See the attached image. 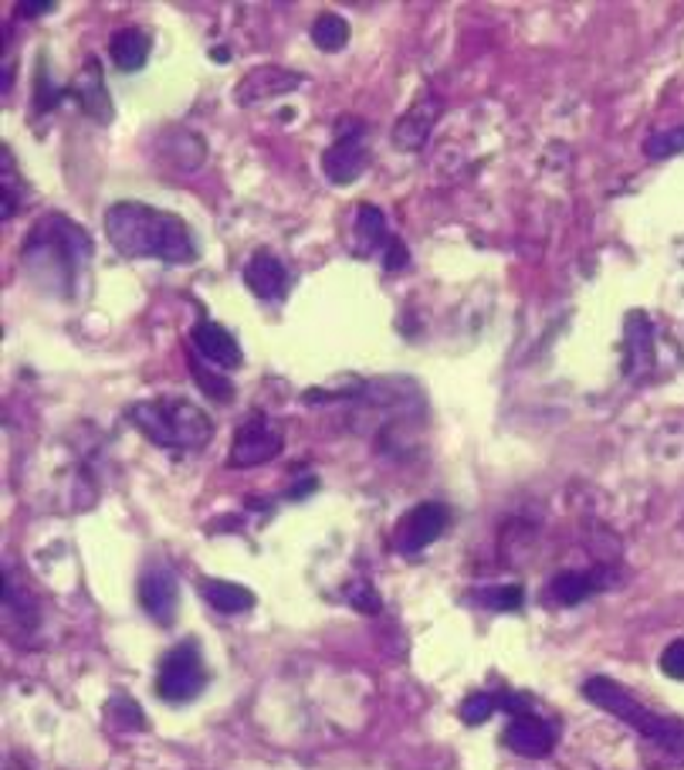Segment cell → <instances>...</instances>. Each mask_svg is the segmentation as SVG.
<instances>
[{"label": "cell", "instance_id": "31", "mask_svg": "<svg viewBox=\"0 0 684 770\" xmlns=\"http://www.w3.org/2000/svg\"><path fill=\"white\" fill-rule=\"evenodd\" d=\"M48 11H54L51 0H34V4H18V14H21V18H41V14H48Z\"/></svg>", "mask_w": 684, "mask_h": 770}, {"label": "cell", "instance_id": "15", "mask_svg": "<svg viewBox=\"0 0 684 770\" xmlns=\"http://www.w3.org/2000/svg\"><path fill=\"white\" fill-rule=\"evenodd\" d=\"M72 96L79 99L82 112L92 116L99 126H109L115 109H112V99H109V86H105V76H102V66L99 58H89L86 69L79 72V79L72 82Z\"/></svg>", "mask_w": 684, "mask_h": 770}, {"label": "cell", "instance_id": "13", "mask_svg": "<svg viewBox=\"0 0 684 770\" xmlns=\"http://www.w3.org/2000/svg\"><path fill=\"white\" fill-rule=\"evenodd\" d=\"M244 286L264 302H279V299L289 296L292 279H289V269L282 266L279 254H271L268 248H261V251L251 254L248 266H244Z\"/></svg>", "mask_w": 684, "mask_h": 770}, {"label": "cell", "instance_id": "25", "mask_svg": "<svg viewBox=\"0 0 684 770\" xmlns=\"http://www.w3.org/2000/svg\"><path fill=\"white\" fill-rule=\"evenodd\" d=\"M499 710V696L492 692H474L461 702V720L467 727H482L485 720H492V713Z\"/></svg>", "mask_w": 684, "mask_h": 770}, {"label": "cell", "instance_id": "4", "mask_svg": "<svg viewBox=\"0 0 684 770\" xmlns=\"http://www.w3.org/2000/svg\"><path fill=\"white\" fill-rule=\"evenodd\" d=\"M125 414L160 448H190V452H200V448L214 438V421L187 398L140 401Z\"/></svg>", "mask_w": 684, "mask_h": 770}, {"label": "cell", "instance_id": "7", "mask_svg": "<svg viewBox=\"0 0 684 770\" xmlns=\"http://www.w3.org/2000/svg\"><path fill=\"white\" fill-rule=\"evenodd\" d=\"M285 448V434H282V424L275 418L268 414H248L238 431H234V441H231V456L228 462L234 469H251V466H264L271 459H279Z\"/></svg>", "mask_w": 684, "mask_h": 770}, {"label": "cell", "instance_id": "14", "mask_svg": "<svg viewBox=\"0 0 684 770\" xmlns=\"http://www.w3.org/2000/svg\"><path fill=\"white\" fill-rule=\"evenodd\" d=\"M502 740H505V747L512 753L539 760V757H550L553 753V747H556V727L545 723L542 717L525 713V717H512V723L505 727Z\"/></svg>", "mask_w": 684, "mask_h": 770}, {"label": "cell", "instance_id": "3", "mask_svg": "<svg viewBox=\"0 0 684 770\" xmlns=\"http://www.w3.org/2000/svg\"><path fill=\"white\" fill-rule=\"evenodd\" d=\"M583 696L606 710L610 717H617L621 723L634 727L644 740H651L657 750H664L674 763H684V723L657 717L654 710H647L644 702H637L621 682H613L606 676H593L583 682Z\"/></svg>", "mask_w": 684, "mask_h": 770}, {"label": "cell", "instance_id": "28", "mask_svg": "<svg viewBox=\"0 0 684 770\" xmlns=\"http://www.w3.org/2000/svg\"><path fill=\"white\" fill-rule=\"evenodd\" d=\"M346 598H350L360 611H366V614H376V611L383 608L380 594H376L366 581H353V584L346 588Z\"/></svg>", "mask_w": 684, "mask_h": 770}, {"label": "cell", "instance_id": "22", "mask_svg": "<svg viewBox=\"0 0 684 770\" xmlns=\"http://www.w3.org/2000/svg\"><path fill=\"white\" fill-rule=\"evenodd\" d=\"M312 41L322 51H342V48H346V41H350V21L342 18V14H335V11L319 14L312 21Z\"/></svg>", "mask_w": 684, "mask_h": 770}, {"label": "cell", "instance_id": "2", "mask_svg": "<svg viewBox=\"0 0 684 770\" xmlns=\"http://www.w3.org/2000/svg\"><path fill=\"white\" fill-rule=\"evenodd\" d=\"M105 238L122 259H160L170 266L197 262V241L183 218L150 208L143 201H115L105 218Z\"/></svg>", "mask_w": 684, "mask_h": 770}, {"label": "cell", "instance_id": "23", "mask_svg": "<svg viewBox=\"0 0 684 770\" xmlns=\"http://www.w3.org/2000/svg\"><path fill=\"white\" fill-rule=\"evenodd\" d=\"M105 717H109V723H115L119 730H147L143 706L135 702V699H129L125 692H119V696H112V699L105 702Z\"/></svg>", "mask_w": 684, "mask_h": 770}, {"label": "cell", "instance_id": "24", "mask_svg": "<svg viewBox=\"0 0 684 770\" xmlns=\"http://www.w3.org/2000/svg\"><path fill=\"white\" fill-rule=\"evenodd\" d=\"M477 604H485L492 611H519L522 601H525V591L522 584H502V588H485V591H474L471 594Z\"/></svg>", "mask_w": 684, "mask_h": 770}, {"label": "cell", "instance_id": "11", "mask_svg": "<svg viewBox=\"0 0 684 770\" xmlns=\"http://www.w3.org/2000/svg\"><path fill=\"white\" fill-rule=\"evenodd\" d=\"M302 72H292L285 66H258L251 69L238 89H234V102L238 106H258L264 99H279V96H289L302 86Z\"/></svg>", "mask_w": 684, "mask_h": 770}, {"label": "cell", "instance_id": "10", "mask_svg": "<svg viewBox=\"0 0 684 770\" xmlns=\"http://www.w3.org/2000/svg\"><path fill=\"white\" fill-rule=\"evenodd\" d=\"M140 604L163 628H170L177 621V614H180V584H177V573L167 563H157V567L143 570V577H140Z\"/></svg>", "mask_w": 684, "mask_h": 770}, {"label": "cell", "instance_id": "19", "mask_svg": "<svg viewBox=\"0 0 684 770\" xmlns=\"http://www.w3.org/2000/svg\"><path fill=\"white\" fill-rule=\"evenodd\" d=\"M21 204H24V173L18 170L14 150L0 147V218L11 221Z\"/></svg>", "mask_w": 684, "mask_h": 770}, {"label": "cell", "instance_id": "5", "mask_svg": "<svg viewBox=\"0 0 684 770\" xmlns=\"http://www.w3.org/2000/svg\"><path fill=\"white\" fill-rule=\"evenodd\" d=\"M208 666L200 659V649L193 641H180L173 646L157 672V696L170 706H183L193 702L203 689H208Z\"/></svg>", "mask_w": 684, "mask_h": 770}, {"label": "cell", "instance_id": "26", "mask_svg": "<svg viewBox=\"0 0 684 770\" xmlns=\"http://www.w3.org/2000/svg\"><path fill=\"white\" fill-rule=\"evenodd\" d=\"M644 153H647L651 160H667V157L684 153V126H674V130L654 133V137L644 143Z\"/></svg>", "mask_w": 684, "mask_h": 770}, {"label": "cell", "instance_id": "8", "mask_svg": "<svg viewBox=\"0 0 684 770\" xmlns=\"http://www.w3.org/2000/svg\"><path fill=\"white\" fill-rule=\"evenodd\" d=\"M451 527V509L444 502H421L406 512L396 527L393 547L403 557H418L421 550H428L444 530Z\"/></svg>", "mask_w": 684, "mask_h": 770}, {"label": "cell", "instance_id": "12", "mask_svg": "<svg viewBox=\"0 0 684 770\" xmlns=\"http://www.w3.org/2000/svg\"><path fill=\"white\" fill-rule=\"evenodd\" d=\"M190 343L218 370H238L244 363V353H241L238 340L231 337V330H224L221 323H214V319H200V323L190 330Z\"/></svg>", "mask_w": 684, "mask_h": 770}, {"label": "cell", "instance_id": "9", "mask_svg": "<svg viewBox=\"0 0 684 770\" xmlns=\"http://www.w3.org/2000/svg\"><path fill=\"white\" fill-rule=\"evenodd\" d=\"M444 112V102L434 96V92H421L414 102H410V109L393 122V130H390V143L396 150H406V153H418L424 150V143L431 140L434 133V126Z\"/></svg>", "mask_w": 684, "mask_h": 770}, {"label": "cell", "instance_id": "32", "mask_svg": "<svg viewBox=\"0 0 684 770\" xmlns=\"http://www.w3.org/2000/svg\"><path fill=\"white\" fill-rule=\"evenodd\" d=\"M315 486H319V479H315V476H309V479H305L302 486H295V489H292L289 496H292V499H302V496H309V492H315Z\"/></svg>", "mask_w": 684, "mask_h": 770}, {"label": "cell", "instance_id": "17", "mask_svg": "<svg viewBox=\"0 0 684 770\" xmlns=\"http://www.w3.org/2000/svg\"><path fill=\"white\" fill-rule=\"evenodd\" d=\"M390 228H386V218L380 208L373 204H360L356 208V224H353V251L360 254V259H370V254L376 251H386L390 244Z\"/></svg>", "mask_w": 684, "mask_h": 770}, {"label": "cell", "instance_id": "33", "mask_svg": "<svg viewBox=\"0 0 684 770\" xmlns=\"http://www.w3.org/2000/svg\"><path fill=\"white\" fill-rule=\"evenodd\" d=\"M211 58H218V61H228V51H224V48H214V51H211Z\"/></svg>", "mask_w": 684, "mask_h": 770}, {"label": "cell", "instance_id": "1", "mask_svg": "<svg viewBox=\"0 0 684 770\" xmlns=\"http://www.w3.org/2000/svg\"><path fill=\"white\" fill-rule=\"evenodd\" d=\"M92 251V238L82 224L64 214H44L21 244V269L44 296L76 302L89 279Z\"/></svg>", "mask_w": 684, "mask_h": 770}, {"label": "cell", "instance_id": "20", "mask_svg": "<svg viewBox=\"0 0 684 770\" xmlns=\"http://www.w3.org/2000/svg\"><path fill=\"white\" fill-rule=\"evenodd\" d=\"M596 588H600V584H596V573H576V570H566V573H556V577H553L550 594H553V601H556V604L573 608V604L586 601Z\"/></svg>", "mask_w": 684, "mask_h": 770}, {"label": "cell", "instance_id": "6", "mask_svg": "<svg viewBox=\"0 0 684 770\" xmlns=\"http://www.w3.org/2000/svg\"><path fill=\"white\" fill-rule=\"evenodd\" d=\"M363 133H366V126L360 119H353V116H346L335 126V140L322 153V173H325L329 183L346 187V183H356L366 173L370 147L363 140Z\"/></svg>", "mask_w": 684, "mask_h": 770}, {"label": "cell", "instance_id": "29", "mask_svg": "<svg viewBox=\"0 0 684 770\" xmlns=\"http://www.w3.org/2000/svg\"><path fill=\"white\" fill-rule=\"evenodd\" d=\"M661 672L684 682V641H671V646L664 649V656H661Z\"/></svg>", "mask_w": 684, "mask_h": 770}, {"label": "cell", "instance_id": "27", "mask_svg": "<svg viewBox=\"0 0 684 770\" xmlns=\"http://www.w3.org/2000/svg\"><path fill=\"white\" fill-rule=\"evenodd\" d=\"M64 89H58L54 82H48V69H44V58H41V69H38V79H34V109L38 112H48L61 102Z\"/></svg>", "mask_w": 684, "mask_h": 770}, {"label": "cell", "instance_id": "34", "mask_svg": "<svg viewBox=\"0 0 684 770\" xmlns=\"http://www.w3.org/2000/svg\"><path fill=\"white\" fill-rule=\"evenodd\" d=\"M4 770H28V767H21V763H14V760H8V763H4Z\"/></svg>", "mask_w": 684, "mask_h": 770}, {"label": "cell", "instance_id": "16", "mask_svg": "<svg viewBox=\"0 0 684 770\" xmlns=\"http://www.w3.org/2000/svg\"><path fill=\"white\" fill-rule=\"evenodd\" d=\"M150 51H153V41L140 28H122L109 41V58L119 72H143L150 61Z\"/></svg>", "mask_w": 684, "mask_h": 770}, {"label": "cell", "instance_id": "18", "mask_svg": "<svg viewBox=\"0 0 684 770\" xmlns=\"http://www.w3.org/2000/svg\"><path fill=\"white\" fill-rule=\"evenodd\" d=\"M200 594H203V601H208L221 614H244V611L254 608V594L248 588L231 584V581H218V577L200 581Z\"/></svg>", "mask_w": 684, "mask_h": 770}, {"label": "cell", "instance_id": "21", "mask_svg": "<svg viewBox=\"0 0 684 770\" xmlns=\"http://www.w3.org/2000/svg\"><path fill=\"white\" fill-rule=\"evenodd\" d=\"M187 363H190L193 380L200 383V391L208 394L211 401H218V404H231L234 401V383L218 367H211L203 357H190Z\"/></svg>", "mask_w": 684, "mask_h": 770}, {"label": "cell", "instance_id": "30", "mask_svg": "<svg viewBox=\"0 0 684 770\" xmlns=\"http://www.w3.org/2000/svg\"><path fill=\"white\" fill-rule=\"evenodd\" d=\"M406 262H410L406 244H403L400 238H390V244H386V251H383V266H386L390 272H396V269H403Z\"/></svg>", "mask_w": 684, "mask_h": 770}]
</instances>
